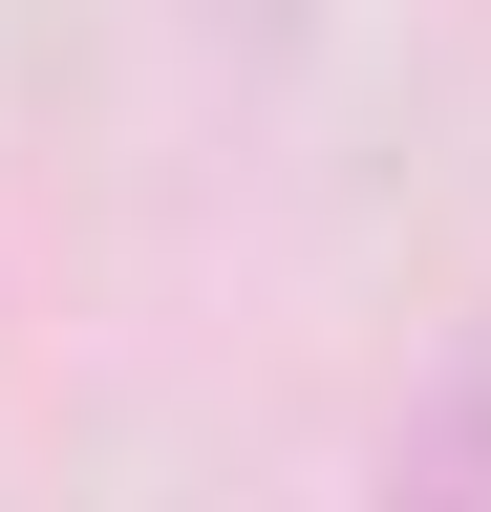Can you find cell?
Masks as SVG:
<instances>
[{
	"label": "cell",
	"instance_id": "7a4b0ae2",
	"mask_svg": "<svg viewBox=\"0 0 491 512\" xmlns=\"http://www.w3.org/2000/svg\"><path fill=\"white\" fill-rule=\"evenodd\" d=\"M214 22H235V0H214ZM278 22H299V0H257V43H278Z\"/></svg>",
	"mask_w": 491,
	"mask_h": 512
},
{
	"label": "cell",
	"instance_id": "6da1fadb",
	"mask_svg": "<svg viewBox=\"0 0 491 512\" xmlns=\"http://www.w3.org/2000/svg\"><path fill=\"white\" fill-rule=\"evenodd\" d=\"M385 512H491V320L427 363V406H406V448H385Z\"/></svg>",
	"mask_w": 491,
	"mask_h": 512
}]
</instances>
